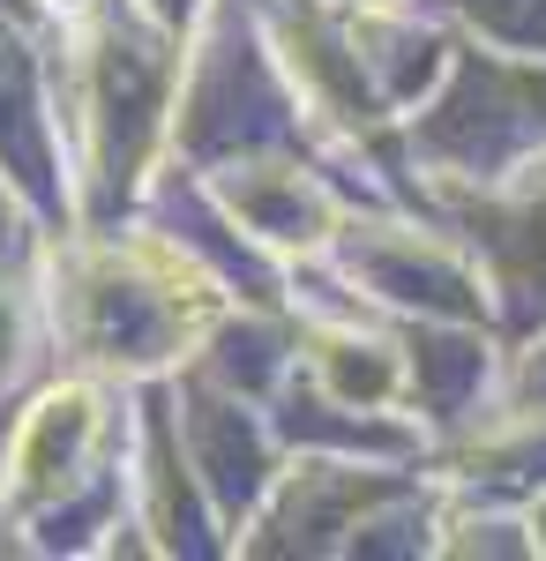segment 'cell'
<instances>
[{"instance_id": "6da1fadb", "label": "cell", "mask_w": 546, "mask_h": 561, "mask_svg": "<svg viewBox=\"0 0 546 561\" xmlns=\"http://www.w3.org/2000/svg\"><path fill=\"white\" fill-rule=\"evenodd\" d=\"M195 187L211 195V210L248 240L254 255H270L277 270L322 262L344 232L352 203L322 180V158L299 142H270V150H240L195 173Z\"/></svg>"}]
</instances>
